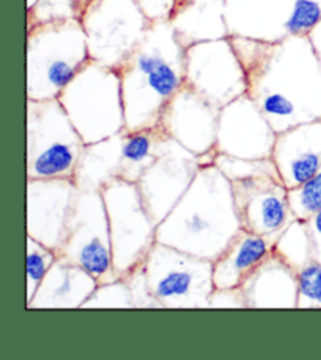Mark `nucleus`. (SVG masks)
I'll return each mask as SVG.
<instances>
[{
	"mask_svg": "<svg viewBox=\"0 0 321 360\" xmlns=\"http://www.w3.org/2000/svg\"><path fill=\"white\" fill-rule=\"evenodd\" d=\"M229 39L245 71L246 94L277 134L321 120V65L307 34Z\"/></svg>",
	"mask_w": 321,
	"mask_h": 360,
	"instance_id": "1",
	"label": "nucleus"
},
{
	"mask_svg": "<svg viewBox=\"0 0 321 360\" xmlns=\"http://www.w3.org/2000/svg\"><path fill=\"white\" fill-rule=\"evenodd\" d=\"M216 149L201 157L196 177L157 226V241L213 262L241 229L232 185L215 163Z\"/></svg>",
	"mask_w": 321,
	"mask_h": 360,
	"instance_id": "2",
	"label": "nucleus"
},
{
	"mask_svg": "<svg viewBox=\"0 0 321 360\" xmlns=\"http://www.w3.org/2000/svg\"><path fill=\"white\" fill-rule=\"evenodd\" d=\"M185 51L170 19L156 20L137 49L116 69L125 129L158 127L163 110L185 85Z\"/></svg>",
	"mask_w": 321,
	"mask_h": 360,
	"instance_id": "3",
	"label": "nucleus"
},
{
	"mask_svg": "<svg viewBox=\"0 0 321 360\" xmlns=\"http://www.w3.org/2000/svg\"><path fill=\"white\" fill-rule=\"evenodd\" d=\"M27 99H58L89 57L87 34L80 20L41 24L27 29Z\"/></svg>",
	"mask_w": 321,
	"mask_h": 360,
	"instance_id": "4",
	"label": "nucleus"
},
{
	"mask_svg": "<svg viewBox=\"0 0 321 360\" xmlns=\"http://www.w3.org/2000/svg\"><path fill=\"white\" fill-rule=\"evenodd\" d=\"M215 163L232 185L243 231L271 237L295 219L289 205V188L273 158L245 160L216 152Z\"/></svg>",
	"mask_w": 321,
	"mask_h": 360,
	"instance_id": "5",
	"label": "nucleus"
},
{
	"mask_svg": "<svg viewBox=\"0 0 321 360\" xmlns=\"http://www.w3.org/2000/svg\"><path fill=\"white\" fill-rule=\"evenodd\" d=\"M58 101L85 144L125 130L121 80L113 68L92 60L68 83Z\"/></svg>",
	"mask_w": 321,
	"mask_h": 360,
	"instance_id": "6",
	"label": "nucleus"
},
{
	"mask_svg": "<svg viewBox=\"0 0 321 360\" xmlns=\"http://www.w3.org/2000/svg\"><path fill=\"white\" fill-rule=\"evenodd\" d=\"M27 179H74L85 141L58 99H27Z\"/></svg>",
	"mask_w": 321,
	"mask_h": 360,
	"instance_id": "7",
	"label": "nucleus"
},
{
	"mask_svg": "<svg viewBox=\"0 0 321 360\" xmlns=\"http://www.w3.org/2000/svg\"><path fill=\"white\" fill-rule=\"evenodd\" d=\"M101 193L110 224L115 274L125 279L148 260L157 243V223L146 209L137 184L118 179Z\"/></svg>",
	"mask_w": 321,
	"mask_h": 360,
	"instance_id": "8",
	"label": "nucleus"
},
{
	"mask_svg": "<svg viewBox=\"0 0 321 360\" xmlns=\"http://www.w3.org/2000/svg\"><path fill=\"white\" fill-rule=\"evenodd\" d=\"M144 273L162 309H208L215 292L213 262L162 243L153 245Z\"/></svg>",
	"mask_w": 321,
	"mask_h": 360,
	"instance_id": "9",
	"label": "nucleus"
},
{
	"mask_svg": "<svg viewBox=\"0 0 321 360\" xmlns=\"http://www.w3.org/2000/svg\"><path fill=\"white\" fill-rule=\"evenodd\" d=\"M80 22L89 57L113 69L129 58L152 25L138 0H93Z\"/></svg>",
	"mask_w": 321,
	"mask_h": 360,
	"instance_id": "10",
	"label": "nucleus"
},
{
	"mask_svg": "<svg viewBox=\"0 0 321 360\" xmlns=\"http://www.w3.org/2000/svg\"><path fill=\"white\" fill-rule=\"evenodd\" d=\"M321 19V0H226L230 34L279 41L307 34Z\"/></svg>",
	"mask_w": 321,
	"mask_h": 360,
	"instance_id": "11",
	"label": "nucleus"
},
{
	"mask_svg": "<svg viewBox=\"0 0 321 360\" xmlns=\"http://www.w3.org/2000/svg\"><path fill=\"white\" fill-rule=\"evenodd\" d=\"M57 254L85 268L99 283L118 279L107 209L101 191H79L65 243Z\"/></svg>",
	"mask_w": 321,
	"mask_h": 360,
	"instance_id": "12",
	"label": "nucleus"
},
{
	"mask_svg": "<svg viewBox=\"0 0 321 360\" xmlns=\"http://www.w3.org/2000/svg\"><path fill=\"white\" fill-rule=\"evenodd\" d=\"M185 85L218 110L246 94L245 71L229 38L187 47Z\"/></svg>",
	"mask_w": 321,
	"mask_h": 360,
	"instance_id": "13",
	"label": "nucleus"
},
{
	"mask_svg": "<svg viewBox=\"0 0 321 360\" xmlns=\"http://www.w3.org/2000/svg\"><path fill=\"white\" fill-rule=\"evenodd\" d=\"M201 168V157L185 149L163 131L157 157L137 184L144 205L157 226L168 217L190 188Z\"/></svg>",
	"mask_w": 321,
	"mask_h": 360,
	"instance_id": "14",
	"label": "nucleus"
},
{
	"mask_svg": "<svg viewBox=\"0 0 321 360\" xmlns=\"http://www.w3.org/2000/svg\"><path fill=\"white\" fill-rule=\"evenodd\" d=\"M79 191L74 179H27V237L58 251L65 243Z\"/></svg>",
	"mask_w": 321,
	"mask_h": 360,
	"instance_id": "15",
	"label": "nucleus"
},
{
	"mask_svg": "<svg viewBox=\"0 0 321 360\" xmlns=\"http://www.w3.org/2000/svg\"><path fill=\"white\" fill-rule=\"evenodd\" d=\"M277 131L248 94L220 110L216 152L245 160L271 158Z\"/></svg>",
	"mask_w": 321,
	"mask_h": 360,
	"instance_id": "16",
	"label": "nucleus"
},
{
	"mask_svg": "<svg viewBox=\"0 0 321 360\" xmlns=\"http://www.w3.org/2000/svg\"><path fill=\"white\" fill-rule=\"evenodd\" d=\"M220 110L184 85L163 110L158 127L199 157L216 146Z\"/></svg>",
	"mask_w": 321,
	"mask_h": 360,
	"instance_id": "17",
	"label": "nucleus"
},
{
	"mask_svg": "<svg viewBox=\"0 0 321 360\" xmlns=\"http://www.w3.org/2000/svg\"><path fill=\"white\" fill-rule=\"evenodd\" d=\"M271 158L287 188L315 176L321 171V120L277 134Z\"/></svg>",
	"mask_w": 321,
	"mask_h": 360,
	"instance_id": "18",
	"label": "nucleus"
},
{
	"mask_svg": "<svg viewBox=\"0 0 321 360\" xmlns=\"http://www.w3.org/2000/svg\"><path fill=\"white\" fill-rule=\"evenodd\" d=\"M246 309H298L299 276L275 249L241 283Z\"/></svg>",
	"mask_w": 321,
	"mask_h": 360,
	"instance_id": "19",
	"label": "nucleus"
},
{
	"mask_svg": "<svg viewBox=\"0 0 321 360\" xmlns=\"http://www.w3.org/2000/svg\"><path fill=\"white\" fill-rule=\"evenodd\" d=\"M99 287V281L85 268L58 257L41 282L27 309H82Z\"/></svg>",
	"mask_w": 321,
	"mask_h": 360,
	"instance_id": "20",
	"label": "nucleus"
},
{
	"mask_svg": "<svg viewBox=\"0 0 321 360\" xmlns=\"http://www.w3.org/2000/svg\"><path fill=\"white\" fill-rule=\"evenodd\" d=\"M170 22L185 49L204 41L230 37L226 0H176Z\"/></svg>",
	"mask_w": 321,
	"mask_h": 360,
	"instance_id": "21",
	"label": "nucleus"
},
{
	"mask_svg": "<svg viewBox=\"0 0 321 360\" xmlns=\"http://www.w3.org/2000/svg\"><path fill=\"white\" fill-rule=\"evenodd\" d=\"M277 235H259L241 231L213 260L215 288H235L273 251Z\"/></svg>",
	"mask_w": 321,
	"mask_h": 360,
	"instance_id": "22",
	"label": "nucleus"
},
{
	"mask_svg": "<svg viewBox=\"0 0 321 360\" xmlns=\"http://www.w3.org/2000/svg\"><path fill=\"white\" fill-rule=\"evenodd\" d=\"M125 130L85 144L74 171V182L80 191H101L103 186L122 179Z\"/></svg>",
	"mask_w": 321,
	"mask_h": 360,
	"instance_id": "23",
	"label": "nucleus"
},
{
	"mask_svg": "<svg viewBox=\"0 0 321 360\" xmlns=\"http://www.w3.org/2000/svg\"><path fill=\"white\" fill-rule=\"evenodd\" d=\"M93 0H38L27 8V29L41 24L82 20L83 13Z\"/></svg>",
	"mask_w": 321,
	"mask_h": 360,
	"instance_id": "24",
	"label": "nucleus"
},
{
	"mask_svg": "<svg viewBox=\"0 0 321 360\" xmlns=\"http://www.w3.org/2000/svg\"><path fill=\"white\" fill-rule=\"evenodd\" d=\"M275 251L290 265L299 271L312 262L309 235L306 223L301 219H293L285 229L277 235Z\"/></svg>",
	"mask_w": 321,
	"mask_h": 360,
	"instance_id": "25",
	"label": "nucleus"
},
{
	"mask_svg": "<svg viewBox=\"0 0 321 360\" xmlns=\"http://www.w3.org/2000/svg\"><path fill=\"white\" fill-rule=\"evenodd\" d=\"M25 263H27V273H25V304L29 302L33 295L37 293L41 282L46 278L49 269L58 259L57 251L44 246L32 237H27L25 245Z\"/></svg>",
	"mask_w": 321,
	"mask_h": 360,
	"instance_id": "26",
	"label": "nucleus"
},
{
	"mask_svg": "<svg viewBox=\"0 0 321 360\" xmlns=\"http://www.w3.org/2000/svg\"><path fill=\"white\" fill-rule=\"evenodd\" d=\"M289 205L293 218L301 221L321 212V171L301 185L289 188Z\"/></svg>",
	"mask_w": 321,
	"mask_h": 360,
	"instance_id": "27",
	"label": "nucleus"
},
{
	"mask_svg": "<svg viewBox=\"0 0 321 360\" xmlns=\"http://www.w3.org/2000/svg\"><path fill=\"white\" fill-rule=\"evenodd\" d=\"M82 309H135L129 283L125 279L99 283Z\"/></svg>",
	"mask_w": 321,
	"mask_h": 360,
	"instance_id": "28",
	"label": "nucleus"
},
{
	"mask_svg": "<svg viewBox=\"0 0 321 360\" xmlns=\"http://www.w3.org/2000/svg\"><path fill=\"white\" fill-rule=\"evenodd\" d=\"M299 300L298 309H321V265L310 262L298 271Z\"/></svg>",
	"mask_w": 321,
	"mask_h": 360,
	"instance_id": "29",
	"label": "nucleus"
},
{
	"mask_svg": "<svg viewBox=\"0 0 321 360\" xmlns=\"http://www.w3.org/2000/svg\"><path fill=\"white\" fill-rule=\"evenodd\" d=\"M125 282L129 283L132 300H134L135 309H162L158 301L153 297L151 288L148 285V279H146L144 265L135 269L134 273L125 278Z\"/></svg>",
	"mask_w": 321,
	"mask_h": 360,
	"instance_id": "30",
	"label": "nucleus"
},
{
	"mask_svg": "<svg viewBox=\"0 0 321 360\" xmlns=\"http://www.w3.org/2000/svg\"><path fill=\"white\" fill-rule=\"evenodd\" d=\"M208 309H246V301L241 288H215Z\"/></svg>",
	"mask_w": 321,
	"mask_h": 360,
	"instance_id": "31",
	"label": "nucleus"
},
{
	"mask_svg": "<svg viewBox=\"0 0 321 360\" xmlns=\"http://www.w3.org/2000/svg\"><path fill=\"white\" fill-rule=\"evenodd\" d=\"M138 4L146 13V16L152 22H156V20L170 19L176 0H138Z\"/></svg>",
	"mask_w": 321,
	"mask_h": 360,
	"instance_id": "32",
	"label": "nucleus"
},
{
	"mask_svg": "<svg viewBox=\"0 0 321 360\" xmlns=\"http://www.w3.org/2000/svg\"><path fill=\"white\" fill-rule=\"evenodd\" d=\"M304 223L307 235H309L312 262L320 263L321 265V212L313 214L312 218L306 219Z\"/></svg>",
	"mask_w": 321,
	"mask_h": 360,
	"instance_id": "33",
	"label": "nucleus"
},
{
	"mask_svg": "<svg viewBox=\"0 0 321 360\" xmlns=\"http://www.w3.org/2000/svg\"><path fill=\"white\" fill-rule=\"evenodd\" d=\"M307 38H309L310 44L313 47V51H315L317 58L321 65V19L318 22L312 27V30L307 33Z\"/></svg>",
	"mask_w": 321,
	"mask_h": 360,
	"instance_id": "34",
	"label": "nucleus"
},
{
	"mask_svg": "<svg viewBox=\"0 0 321 360\" xmlns=\"http://www.w3.org/2000/svg\"><path fill=\"white\" fill-rule=\"evenodd\" d=\"M37 2L38 0H27V8H30V6H33Z\"/></svg>",
	"mask_w": 321,
	"mask_h": 360,
	"instance_id": "35",
	"label": "nucleus"
}]
</instances>
